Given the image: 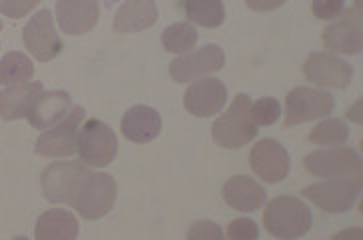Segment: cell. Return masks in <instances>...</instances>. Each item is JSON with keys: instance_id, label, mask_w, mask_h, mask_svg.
<instances>
[{"instance_id": "4", "label": "cell", "mask_w": 363, "mask_h": 240, "mask_svg": "<svg viewBox=\"0 0 363 240\" xmlns=\"http://www.w3.org/2000/svg\"><path fill=\"white\" fill-rule=\"evenodd\" d=\"M359 193H362V176L359 174L329 178V181H323V183L309 184L301 190V195L307 200H311L321 210L331 212V215L347 212L355 205Z\"/></svg>"}, {"instance_id": "12", "label": "cell", "mask_w": 363, "mask_h": 240, "mask_svg": "<svg viewBox=\"0 0 363 240\" xmlns=\"http://www.w3.org/2000/svg\"><path fill=\"white\" fill-rule=\"evenodd\" d=\"M303 74L309 82L325 88H345L353 79L350 62L341 60L331 52H313L303 64Z\"/></svg>"}, {"instance_id": "33", "label": "cell", "mask_w": 363, "mask_h": 240, "mask_svg": "<svg viewBox=\"0 0 363 240\" xmlns=\"http://www.w3.org/2000/svg\"><path fill=\"white\" fill-rule=\"evenodd\" d=\"M347 118H350V120H355L357 125H362V101H357V104L350 108Z\"/></svg>"}, {"instance_id": "13", "label": "cell", "mask_w": 363, "mask_h": 240, "mask_svg": "<svg viewBox=\"0 0 363 240\" xmlns=\"http://www.w3.org/2000/svg\"><path fill=\"white\" fill-rule=\"evenodd\" d=\"M223 64H225V55L221 46L207 45L195 52H187L175 58L169 67V74L175 82H191L209 72L221 70Z\"/></svg>"}, {"instance_id": "6", "label": "cell", "mask_w": 363, "mask_h": 240, "mask_svg": "<svg viewBox=\"0 0 363 240\" xmlns=\"http://www.w3.org/2000/svg\"><path fill=\"white\" fill-rule=\"evenodd\" d=\"M82 118H84V108L72 106L67 118H62L59 125H55L50 130L38 137L35 144L36 154L48 156V159H62V156L74 154Z\"/></svg>"}, {"instance_id": "9", "label": "cell", "mask_w": 363, "mask_h": 240, "mask_svg": "<svg viewBox=\"0 0 363 240\" xmlns=\"http://www.w3.org/2000/svg\"><path fill=\"white\" fill-rule=\"evenodd\" d=\"M23 38L28 52L40 62H48L57 58L62 50V40L55 28V18L50 11L36 12L24 26Z\"/></svg>"}, {"instance_id": "7", "label": "cell", "mask_w": 363, "mask_h": 240, "mask_svg": "<svg viewBox=\"0 0 363 240\" xmlns=\"http://www.w3.org/2000/svg\"><path fill=\"white\" fill-rule=\"evenodd\" d=\"M335 101L329 92L297 86L285 98V126H295L323 118L333 113Z\"/></svg>"}, {"instance_id": "34", "label": "cell", "mask_w": 363, "mask_h": 240, "mask_svg": "<svg viewBox=\"0 0 363 240\" xmlns=\"http://www.w3.org/2000/svg\"><path fill=\"white\" fill-rule=\"evenodd\" d=\"M0 33H2V23H0Z\"/></svg>"}, {"instance_id": "19", "label": "cell", "mask_w": 363, "mask_h": 240, "mask_svg": "<svg viewBox=\"0 0 363 240\" xmlns=\"http://www.w3.org/2000/svg\"><path fill=\"white\" fill-rule=\"evenodd\" d=\"M121 130L130 142H139V144L151 142L161 132V115L151 106H143V104L133 106L123 116Z\"/></svg>"}, {"instance_id": "18", "label": "cell", "mask_w": 363, "mask_h": 240, "mask_svg": "<svg viewBox=\"0 0 363 240\" xmlns=\"http://www.w3.org/2000/svg\"><path fill=\"white\" fill-rule=\"evenodd\" d=\"M223 198L227 205L239 212H253L265 205L267 193L253 178L237 174L223 184Z\"/></svg>"}, {"instance_id": "11", "label": "cell", "mask_w": 363, "mask_h": 240, "mask_svg": "<svg viewBox=\"0 0 363 240\" xmlns=\"http://www.w3.org/2000/svg\"><path fill=\"white\" fill-rule=\"evenodd\" d=\"M89 171L84 162H55L40 176V188L48 202L69 205L81 176Z\"/></svg>"}, {"instance_id": "22", "label": "cell", "mask_w": 363, "mask_h": 240, "mask_svg": "<svg viewBox=\"0 0 363 240\" xmlns=\"http://www.w3.org/2000/svg\"><path fill=\"white\" fill-rule=\"evenodd\" d=\"M79 234V222L71 212L52 208L40 215L35 236L38 240H74Z\"/></svg>"}, {"instance_id": "26", "label": "cell", "mask_w": 363, "mask_h": 240, "mask_svg": "<svg viewBox=\"0 0 363 240\" xmlns=\"http://www.w3.org/2000/svg\"><path fill=\"white\" fill-rule=\"evenodd\" d=\"M350 138V128L340 118H328L311 130L309 140L319 147H341Z\"/></svg>"}, {"instance_id": "10", "label": "cell", "mask_w": 363, "mask_h": 240, "mask_svg": "<svg viewBox=\"0 0 363 240\" xmlns=\"http://www.w3.org/2000/svg\"><path fill=\"white\" fill-rule=\"evenodd\" d=\"M323 45L331 52L340 55H359L363 46L362 4H353L340 21L329 24L323 30Z\"/></svg>"}, {"instance_id": "29", "label": "cell", "mask_w": 363, "mask_h": 240, "mask_svg": "<svg viewBox=\"0 0 363 240\" xmlns=\"http://www.w3.org/2000/svg\"><path fill=\"white\" fill-rule=\"evenodd\" d=\"M40 0H0V12L9 18H23Z\"/></svg>"}, {"instance_id": "24", "label": "cell", "mask_w": 363, "mask_h": 240, "mask_svg": "<svg viewBox=\"0 0 363 240\" xmlns=\"http://www.w3.org/2000/svg\"><path fill=\"white\" fill-rule=\"evenodd\" d=\"M35 76V64L23 52H9L0 60V84L28 82Z\"/></svg>"}, {"instance_id": "17", "label": "cell", "mask_w": 363, "mask_h": 240, "mask_svg": "<svg viewBox=\"0 0 363 240\" xmlns=\"http://www.w3.org/2000/svg\"><path fill=\"white\" fill-rule=\"evenodd\" d=\"M71 110L72 98L69 92L40 91L30 104L26 118L35 128L45 130V128H52L55 125H59L62 118H67Z\"/></svg>"}, {"instance_id": "25", "label": "cell", "mask_w": 363, "mask_h": 240, "mask_svg": "<svg viewBox=\"0 0 363 240\" xmlns=\"http://www.w3.org/2000/svg\"><path fill=\"white\" fill-rule=\"evenodd\" d=\"M199 35L195 30V26L189 23H177L171 24L161 36V42L167 52H189L193 46L197 45Z\"/></svg>"}, {"instance_id": "28", "label": "cell", "mask_w": 363, "mask_h": 240, "mask_svg": "<svg viewBox=\"0 0 363 240\" xmlns=\"http://www.w3.org/2000/svg\"><path fill=\"white\" fill-rule=\"evenodd\" d=\"M227 236L233 240H253L259 236V229L251 218H237L229 224Z\"/></svg>"}, {"instance_id": "14", "label": "cell", "mask_w": 363, "mask_h": 240, "mask_svg": "<svg viewBox=\"0 0 363 240\" xmlns=\"http://www.w3.org/2000/svg\"><path fill=\"white\" fill-rule=\"evenodd\" d=\"M249 162L253 172L265 183H281L289 174V154L283 149L281 142L273 138L259 140L249 154Z\"/></svg>"}, {"instance_id": "30", "label": "cell", "mask_w": 363, "mask_h": 240, "mask_svg": "<svg viewBox=\"0 0 363 240\" xmlns=\"http://www.w3.org/2000/svg\"><path fill=\"white\" fill-rule=\"evenodd\" d=\"M311 11L319 21H331L337 18L343 11V0H313Z\"/></svg>"}, {"instance_id": "27", "label": "cell", "mask_w": 363, "mask_h": 240, "mask_svg": "<svg viewBox=\"0 0 363 240\" xmlns=\"http://www.w3.org/2000/svg\"><path fill=\"white\" fill-rule=\"evenodd\" d=\"M249 116L255 126L275 125L281 116V104L275 98H259L249 106Z\"/></svg>"}, {"instance_id": "16", "label": "cell", "mask_w": 363, "mask_h": 240, "mask_svg": "<svg viewBox=\"0 0 363 240\" xmlns=\"http://www.w3.org/2000/svg\"><path fill=\"white\" fill-rule=\"evenodd\" d=\"M99 16L96 0H57V21L67 35H86L99 23Z\"/></svg>"}, {"instance_id": "1", "label": "cell", "mask_w": 363, "mask_h": 240, "mask_svg": "<svg viewBox=\"0 0 363 240\" xmlns=\"http://www.w3.org/2000/svg\"><path fill=\"white\" fill-rule=\"evenodd\" d=\"M117 202V183L106 172L86 171L81 176L69 206H72L82 218L96 220L111 212Z\"/></svg>"}, {"instance_id": "5", "label": "cell", "mask_w": 363, "mask_h": 240, "mask_svg": "<svg viewBox=\"0 0 363 240\" xmlns=\"http://www.w3.org/2000/svg\"><path fill=\"white\" fill-rule=\"evenodd\" d=\"M77 152L86 166H108L118 152V142L113 128L101 120H86L79 128Z\"/></svg>"}, {"instance_id": "8", "label": "cell", "mask_w": 363, "mask_h": 240, "mask_svg": "<svg viewBox=\"0 0 363 240\" xmlns=\"http://www.w3.org/2000/svg\"><path fill=\"white\" fill-rule=\"evenodd\" d=\"M305 171L321 178H341L362 174V156L353 149H329L309 152L303 159Z\"/></svg>"}, {"instance_id": "20", "label": "cell", "mask_w": 363, "mask_h": 240, "mask_svg": "<svg viewBox=\"0 0 363 240\" xmlns=\"http://www.w3.org/2000/svg\"><path fill=\"white\" fill-rule=\"evenodd\" d=\"M159 11L152 0H125L115 14L113 28L121 35L141 33L157 23Z\"/></svg>"}, {"instance_id": "15", "label": "cell", "mask_w": 363, "mask_h": 240, "mask_svg": "<svg viewBox=\"0 0 363 240\" xmlns=\"http://www.w3.org/2000/svg\"><path fill=\"white\" fill-rule=\"evenodd\" d=\"M183 103L193 116L207 118L217 115L227 103V86L217 79L197 80L187 88Z\"/></svg>"}, {"instance_id": "21", "label": "cell", "mask_w": 363, "mask_h": 240, "mask_svg": "<svg viewBox=\"0 0 363 240\" xmlns=\"http://www.w3.org/2000/svg\"><path fill=\"white\" fill-rule=\"evenodd\" d=\"M40 91H43L40 82H18L0 92V118L2 120L26 118L30 104Z\"/></svg>"}, {"instance_id": "23", "label": "cell", "mask_w": 363, "mask_h": 240, "mask_svg": "<svg viewBox=\"0 0 363 240\" xmlns=\"http://www.w3.org/2000/svg\"><path fill=\"white\" fill-rule=\"evenodd\" d=\"M185 14L191 23L205 28H217L225 21L221 0H185Z\"/></svg>"}, {"instance_id": "31", "label": "cell", "mask_w": 363, "mask_h": 240, "mask_svg": "<svg viewBox=\"0 0 363 240\" xmlns=\"http://www.w3.org/2000/svg\"><path fill=\"white\" fill-rule=\"evenodd\" d=\"M189 240H211V239H223V230L209 220H199L195 222L191 230L187 232Z\"/></svg>"}, {"instance_id": "2", "label": "cell", "mask_w": 363, "mask_h": 240, "mask_svg": "<svg viewBox=\"0 0 363 240\" xmlns=\"http://www.w3.org/2000/svg\"><path fill=\"white\" fill-rule=\"evenodd\" d=\"M311 222V210L297 196H277L263 212V224L275 239H299L309 232Z\"/></svg>"}, {"instance_id": "3", "label": "cell", "mask_w": 363, "mask_h": 240, "mask_svg": "<svg viewBox=\"0 0 363 240\" xmlns=\"http://www.w3.org/2000/svg\"><path fill=\"white\" fill-rule=\"evenodd\" d=\"M251 101L247 94H237L229 106V110L215 120L213 125V140L221 149H241L257 137V126L249 116Z\"/></svg>"}, {"instance_id": "32", "label": "cell", "mask_w": 363, "mask_h": 240, "mask_svg": "<svg viewBox=\"0 0 363 240\" xmlns=\"http://www.w3.org/2000/svg\"><path fill=\"white\" fill-rule=\"evenodd\" d=\"M287 0H245V4L255 12H271L281 8Z\"/></svg>"}]
</instances>
